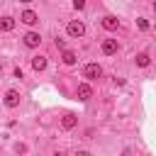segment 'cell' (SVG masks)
I'll return each instance as SVG.
<instances>
[{"mask_svg": "<svg viewBox=\"0 0 156 156\" xmlns=\"http://www.w3.org/2000/svg\"><path fill=\"white\" fill-rule=\"evenodd\" d=\"M17 2H29V0H17Z\"/></svg>", "mask_w": 156, "mask_h": 156, "instance_id": "cell-16", "label": "cell"}, {"mask_svg": "<svg viewBox=\"0 0 156 156\" xmlns=\"http://www.w3.org/2000/svg\"><path fill=\"white\" fill-rule=\"evenodd\" d=\"M136 27H139L141 32H146V29H149V22H146L144 17H139V20H136Z\"/></svg>", "mask_w": 156, "mask_h": 156, "instance_id": "cell-14", "label": "cell"}, {"mask_svg": "<svg viewBox=\"0 0 156 156\" xmlns=\"http://www.w3.org/2000/svg\"><path fill=\"white\" fill-rule=\"evenodd\" d=\"M5 105L7 107H17L20 105V93L17 90H7L5 93Z\"/></svg>", "mask_w": 156, "mask_h": 156, "instance_id": "cell-8", "label": "cell"}, {"mask_svg": "<svg viewBox=\"0 0 156 156\" xmlns=\"http://www.w3.org/2000/svg\"><path fill=\"white\" fill-rule=\"evenodd\" d=\"M90 98H93V88H90L88 83H80V85H78V100L85 102V100H90Z\"/></svg>", "mask_w": 156, "mask_h": 156, "instance_id": "cell-7", "label": "cell"}, {"mask_svg": "<svg viewBox=\"0 0 156 156\" xmlns=\"http://www.w3.org/2000/svg\"><path fill=\"white\" fill-rule=\"evenodd\" d=\"M117 49H119V46H117V39H105V41H102V54H105V56L117 54Z\"/></svg>", "mask_w": 156, "mask_h": 156, "instance_id": "cell-6", "label": "cell"}, {"mask_svg": "<svg viewBox=\"0 0 156 156\" xmlns=\"http://www.w3.org/2000/svg\"><path fill=\"white\" fill-rule=\"evenodd\" d=\"M20 20H22L24 24H29V27H32V24H37V22H39V15H37L34 10H24V12L20 15Z\"/></svg>", "mask_w": 156, "mask_h": 156, "instance_id": "cell-4", "label": "cell"}, {"mask_svg": "<svg viewBox=\"0 0 156 156\" xmlns=\"http://www.w3.org/2000/svg\"><path fill=\"white\" fill-rule=\"evenodd\" d=\"M71 2H73L76 10H83V7H85V0H71Z\"/></svg>", "mask_w": 156, "mask_h": 156, "instance_id": "cell-15", "label": "cell"}, {"mask_svg": "<svg viewBox=\"0 0 156 156\" xmlns=\"http://www.w3.org/2000/svg\"><path fill=\"white\" fill-rule=\"evenodd\" d=\"M0 71H2V63H0Z\"/></svg>", "mask_w": 156, "mask_h": 156, "instance_id": "cell-17", "label": "cell"}, {"mask_svg": "<svg viewBox=\"0 0 156 156\" xmlns=\"http://www.w3.org/2000/svg\"><path fill=\"white\" fill-rule=\"evenodd\" d=\"M136 66H141V68H144V66H149V54H144V51H141V54H136Z\"/></svg>", "mask_w": 156, "mask_h": 156, "instance_id": "cell-13", "label": "cell"}, {"mask_svg": "<svg viewBox=\"0 0 156 156\" xmlns=\"http://www.w3.org/2000/svg\"><path fill=\"white\" fill-rule=\"evenodd\" d=\"M66 29H68V34H71V37H83V34H85V24H83L80 20L68 22V27H66Z\"/></svg>", "mask_w": 156, "mask_h": 156, "instance_id": "cell-1", "label": "cell"}, {"mask_svg": "<svg viewBox=\"0 0 156 156\" xmlns=\"http://www.w3.org/2000/svg\"><path fill=\"white\" fill-rule=\"evenodd\" d=\"M22 39H24V46H29V49H37V46L41 44V37H39V32H27Z\"/></svg>", "mask_w": 156, "mask_h": 156, "instance_id": "cell-3", "label": "cell"}, {"mask_svg": "<svg viewBox=\"0 0 156 156\" xmlns=\"http://www.w3.org/2000/svg\"><path fill=\"white\" fill-rule=\"evenodd\" d=\"M15 29V20L12 17H0V32H12Z\"/></svg>", "mask_w": 156, "mask_h": 156, "instance_id": "cell-11", "label": "cell"}, {"mask_svg": "<svg viewBox=\"0 0 156 156\" xmlns=\"http://www.w3.org/2000/svg\"><path fill=\"white\" fill-rule=\"evenodd\" d=\"M61 58H63V63H66V66H73V63L78 61V56H76L73 51H68V49H63V56H61Z\"/></svg>", "mask_w": 156, "mask_h": 156, "instance_id": "cell-12", "label": "cell"}, {"mask_svg": "<svg viewBox=\"0 0 156 156\" xmlns=\"http://www.w3.org/2000/svg\"><path fill=\"white\" fill-rule=\"evenodd\" d=\"M32 68H34V71H44V68H46V56H41V54L34 56V58H32Z\"/></svg>", "mask_w": 156, "mask_h": 156, "instance_id": "cell-10", "label": "cell"}, {"mask_svg": "<svg viewBox=\"0 0 156 156\" xmlns=\"http://www.w3.org/2000/svg\"><path fill=\"white\" fill-rule=\"evenodd\" d=\"M76 124H78V117H76L73 112H66L63 119H61V127H63V129H73Z\"/></svg>", "mask_w": 156, "mask_h": 156, "instance_id": "cell-9", "label": "cell"}, {"mask_svg": "<svg viewBox=\"0 0 156 156\" xmlns=\"http://www.w3.org/2000/svg\"><path fill=\"white\" fill-rule=\"evenodd\" d=\"M100 24H102L107 32H115V29L119 27V20H117L115 15H107V17H102V22H100Z\"/></svg>", "mask_w": 156, "mask_h": 156, "instance_id": "cell-5", "label": "cell"}, {"mask_svg": "<svg viewBox=\"0 0 156 156\" xmlns=\"http://www.w3.org/2000/svg\"><path fill=\"white\" fill-rule=\"evenodd\" d=\"M83 76H85V78H90V80L100 78V76H102V68H100V63H88V66L83 68Z\"/></svg>", "mask_w": 156, "mask_h": 156, "instance_id": "cell-2", "label": "cell"}]
</instances>
